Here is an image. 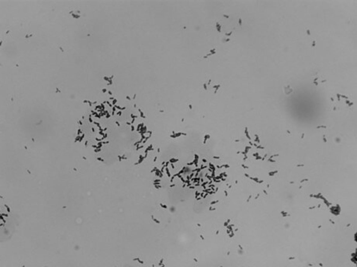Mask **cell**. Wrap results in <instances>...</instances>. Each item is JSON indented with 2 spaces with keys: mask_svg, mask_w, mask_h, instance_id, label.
Wrapping results in <instances>:
<instances>
[{
  "mask_svg": "<svg viewBox=\"0 0 357 267\" xmlns=\"http://www.w3.org/2000/svg\"><path fill=\"white\" fill-rule=\"evenodd\" d=\"M312 79H313V83L315 86H318L320 84H323L324 82H326V79H324L323 75L319 71H316L314 72V74L312 75Z\"/></svg>",
  "mask_w": 357,
  "mask_h": 267,
  "instance_id": "1",
  "label": "cell"
},
{
  "mask_svg": "<svg viewBox=\"0 0 357 267\" xmlns=\"http://www.w3.org/2000/svg\"><path fill=\"white\" fill-rule=\"evenodd\" d=\"M283 89H284L285 94L287 95H290V94L292 93L293 92H294V88L291 86V85L290 84V83H285L284 86H283Z\"/></svg>",
  "mask_w": 357,
  "mask_h": 267,
  "instance_id": "2",
  "label": "cell"
}]
</instances>
